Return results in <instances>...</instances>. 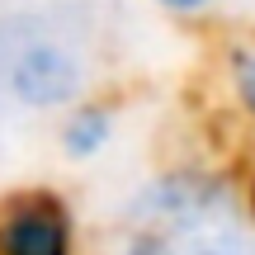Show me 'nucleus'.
Masks as SVG:
<instances>
[{"label":"nucleus","instance_id":"f03ea898","mask_svg":"<svg viewBox=\"0 0 255 255\" xmlns=\"http://www.w3.org/2000/svg\"><path fill=\"white\" fill-rule=\"evenodd\" d=\"M0 90L28 114H62L90 95V57L71 33L38 19L0 28Z\"/></svg>","mask_w":255,"mask_h":255},{"label":"nucleus","instance_id":"39448f33","mask_svg":"<svg viewBox=\"0 0 255 255\" xmlns=\"http://www.w3.org/2000/svg\"><path fill=\"white\" fill-rule=\"evenodd\" d=\"M218 81L232 114L255 132V38H232L218 57Z\"/></svg>","mask_w":255,"mask_h":255},{"label":"nucleus","instance_id":"7ed1b4c3","mask_svg":"<svg viewBox=\"0 0 255 255\" xmlns=\"http://www.w3.org/2000/svg\"><path fill=\"white\" fill-rule=\"evenodd\" d=\"M85 227L66 189L19 184L0 194V255H81Z\"/></svg>","mask_w":255,"mask_h":255},{"label":"nucleus","instance_id":"f257e3e1","mask_svg":"<svg viewBox=\"0 0 255 255\" xmlns=\"http://www.w3.org/2000/svg\"><path fill=\"white\" fill-rule=\"evenodd\" d=\"M251 227L237 175L213 161H170L123 199L114 255H241Z\"/></svg>","mask_w":255,"mask_h":255},{"label":"nucleus","instance_id":"423d86ee","mask_svg":"<svg viewBox=\"0 0 255 255\" xmlns=\"http://www.w3.org/2000/svg\"><path fill=\"white\" fill-rule=\"evenodd\" d=\"M151 5L161 9V14L180 19V24H199V19H208L222 0H151Z\"/></svg>","mask_w":255,"mask_h":255},{"label":"nucleus","instance_id":"20e7f679","mask_svg":"<svg viewBox=\"0 0 255 255\" xmlns=\"http://www.w3.org/2000/svg\"><path fill=\"white\" fill-rule=\"evenodd\" d=\"M119 132H123V114L109 95L90 90L81 95L76 104H66L52 123V146L62 161L71 165H95L119 146Z\"/></svg>","mask_w":255,"mask_h":255}]
</instances>
